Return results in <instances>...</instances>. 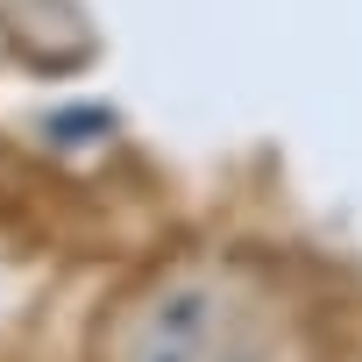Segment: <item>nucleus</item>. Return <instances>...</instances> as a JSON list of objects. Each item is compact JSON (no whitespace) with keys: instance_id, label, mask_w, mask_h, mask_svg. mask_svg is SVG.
<instances>
[{"instance_id":"f257e3e1","label":"nucleus","mask_w":362,"mask_h":362,"mask_svg":"<svg viewBox=\"0 0 362 362\" xmlns=\"http://www.w3.org/2000/svg\"><path fill=\"white\" fill-rule=\"evenodd\" d=\"M128 362H270V341L249 327V305L221 284H185L149 305Z\"/></svg>"}]
</instances>
